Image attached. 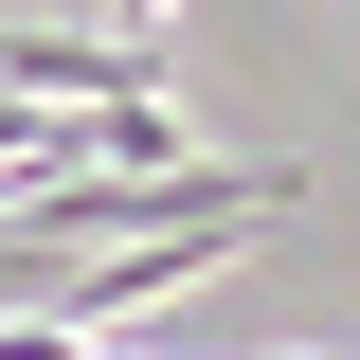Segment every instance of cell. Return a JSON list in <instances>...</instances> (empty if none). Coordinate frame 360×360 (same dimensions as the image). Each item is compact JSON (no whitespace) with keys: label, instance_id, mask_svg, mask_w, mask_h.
<instances>
[{"label":"cell","instance_id":"1","mask_svg":"<svg viewBox=\"0 0 360 360\" xmlns=\"http://www.w3.org/2000/svg\"><path fill=\"white\" fill-rule=\"evenodd\" d=\"M108 18H127V37H162V18H180V0H108Z\"/></svg>","mask_w":360,"mask_h":360}]
</instances>
